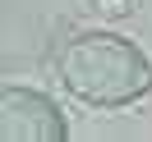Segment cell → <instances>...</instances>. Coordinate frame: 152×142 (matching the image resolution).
Segmentation results:
<instances>
[{
    "label": "cell",
    "instance_id": "cell-1",
    "mask_svg": "<svg viewBox=\"0 0 152 142\" xmlns=\"http://www.w3.org/2000/svg\"><path fill=\"white\" fill-rule=\"evenodd\" d=\"M60 83L88 105H129L148 96L152 64L115 32H78L60 50Z\"/></svg>",
    "mask_w": 152,
    "mask_h": 142
},
{
    "label": "cell",
    "instance_id": "cell-2",
    "mask_svg": "<svg viewBox=\"0 0 152 142\" xmlns=\"http://www.w3.org/2000/svg\"><path fill=\"white\" fill-rule=\"evenodd\" d=\"M65 115L51 96L32 87H5L0 92V142H65Z\"/></svg>",
    "mask_w": 152,
    "mask_h": 142
}]
</instances>
